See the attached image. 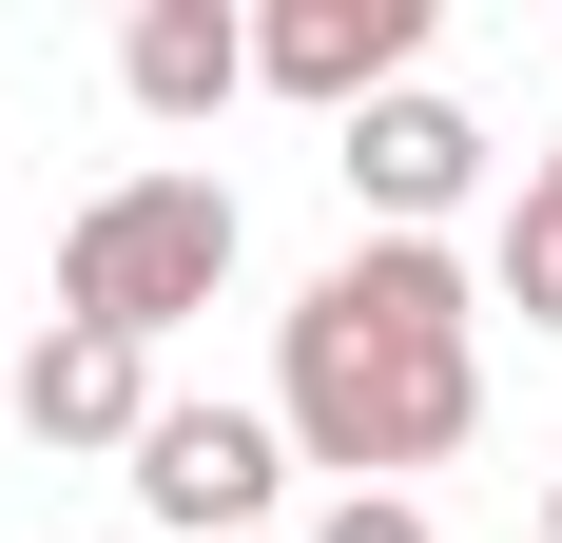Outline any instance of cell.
<instances>
[{
    "label": "cell",
    "mask_w": 562,
    "mask_h": 543,
    "mask_svg": "<svg viewBox=\"0 0 562 543\" xmlns=\"http://www.w3.org/2000/svg\"><path fill=\"white\" fill-rule=\"evenodd\" d=\"M272 428L330 486H407L485 428V272L447 233H349L272 311Z\"/></svg>",
    "instance_id": "obj_1"
},
{
    "label": "cell",
    "mask_w": 562,
    "mask_h": 543,
    "mask_svg": "<svg viewBox=\"0 0 562 543\" xmlns=\"http://www.w3.org/2000/svg\"><path fill=\"white\" fill-rule=\"evenodd\" d=\"M233 253H252V214H233V175L156 156L116 175V195H78L58 214V330H116V350H175V330L233 291Z\"/></svg>",
    "instance_id": "obj_2"
},
{
    "label": "cell",
    "mask_w": 562,
    "mask_h": 543,
    "mask_svg": "<svg viewBox=\"0 0 562 543\" xmlns=\"http://www.w3.org/2000/svg\"><path fill=\"white\" fill-rule=\"evenodd\" d=\"M116 486L156 505L175 543H272V505H291V428H272V408H233V388H214V408L175 388L156 428H136V466H116Z\"/></svg>",
    "instance_id": "obj_3"
},
{
    "label": "cell",
    "mask_w": 562,
    "mask_h": 543,
    "mask_svg": "<svg viewBox=\"0 0 562 543\" xmlns=\"http://www.w3.org/2000/svg\"><path fill=\"white\" fill-rule=\"evenodd\" d=\"M252 78L272 98H311L349 136L369 98H407L427 78V0H252Z\"/></svg>",
    "instance_id": "obj_4"
},
{
    "label": "cell",
    "mask_w": 562,
    "mask_h": 543,
    "mask_svg": "<svg viewBox=\"0 0 562 543\" xmlns=\"http://www.w3.org/2000/svg\"><path fill=\"white\" fill-rule=\"evenodd\" d=\"M0 408H20V446H58V466H136V428H156L175 388L156 350H116V330H20V369H0Z\"/></svg>",
    "instance_id": "obj_5"
},
{
    "label": "cell",
    "mask_w": 562,
    "mask_h": 543,
    "mask_svg": "<svg viewBox=\"0 0 562 543\" xmlns=\"http://www.w3.org/2000/svg\"><path fill=\"white\" fill-rule=\"evenodd\" d=\"M330 175H349L369 233H447L465 195H485V117H465L447 78H407V98H369V117L330 136Z\"/></svg>",
    "instance_id": "obj_6"
},
{
    "label": "cell",
    "mask_w": 562,
    "mask_h": 543,
    "mask_svg": "<svg viewBox=\"0 0 562 543\" xmlns=\"http://www.w3.org/2000/svg\"><path fill=\"white\" fill-rule=\"evenodd\" d=\"M116 98L175 117V136L233 117V98H252V20H233V0H136V20H116Z\"/></svg>",
    "instance_id": "obj_7"
},
{
    "label": "cell",
    "mask_w": 562,
    "mask_h": 543,
    "mask_svg": "<svg viewBox=\"0 0 562 543\" xmlns=\"http://www.w3.org/2000/svg\"><path fill=\"white\" fill-rule=\"evenodd\" d=\"M485 291H505V311H524V330L562 350V136H543V156L505 175V233H485Z\"/></svg>",
    "instance_id": "obj_8"
},
{
    "label": "cell",
    "mask_w": 562,
    "mask_h": 543,
    "mask_svg": "<svg viewBox=\"0 0 562 543\" xmlns=\"http://www.w3.org/2000/svg\"><path fill=\"white\" fill-rule=\"evenodd\" d=\"M291 543H447V524H427V486H330Z\"/></svg>",
    "instance_id": "obj_9"
},
{
    "label": "cell",
    "mask_w": 562,
    "mask_h": 543,
    "mask_svg": "<svg viewBox=\"0 0 562 543\" xmlns=\"http://www.w3.org/2000/svg\"><path fill=\"white\" fill-rule=\"evenodd\" d=\"M543 543H562V486H543Z\"/></svg>",
    "instance_id": "obj_10"
}]
</instances>
